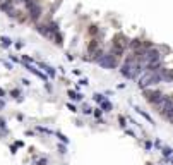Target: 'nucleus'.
Returning <instances> with one entry per match:
<instances>
[{
    "instance_id": "obj_3",
    "label": "nucleus",
    "mask_w": 173,
    "mask_h": 165,
    "mask_svg": "<svg viewBox=\"0 0 173 165\" xmlns=\"http://www.w3.org/2000/svg\"><path fill=\"white\" fill-rule=\"evenodd\" d=\"M96 62L105 69H115L118 65V60H117L115 53H100V57H96Z\"/></svg>"
},
{
    "instance_id": "obj_2",
    "label": "nucleus",
    "mask_w": 173,
    "mask_h": 165,
    "mask_svg": "<svg viewBox=\"0 0 173 165\" xmlns=\"http://www.w3.org/2000/svg\"><path fill=\"white\" fill-rule=\"evenodd\" d=\"M154 108L168 121H173V96H166L163 95L156 103H154Z\"/></svg>"
},
{
    "instance_id": "obj_4",
    "label": "nucleus",
    "mask_w": 173,
    "mask_h": 165,
    "mask_svg": "<svg viewBox=\"0 0 173 165\" xmlns=\"http://www.w3.org/2000/svg\"><path fill=\"white\" fill-rule=\"evenodd\" d=\"M127 45H129V40L124 36V34H117L115 38H113V45H112V50H113V53L117 55V57H120L124 52H125V48H127Z\"/></svg>"
},
{
    "instance_id": "obj_11",
    "label": "nucleus",
    "mask_w": 173,
    "mask_h": 165,
    "mask_svg": "<svg viewBox=\"0 0 173 165\" xmlns=\"http://www.w3.org/2000/svg\"><path fill=\"white\" fill-rule=\"evenodd\" d=\"M94 100H96V102H100V103H101V102H105V98H103L101 95H94Z\"/></svg>"
},
{
    "instance_id": "obj_6",
    "label": "nucleus",
    "mask_w": 173,
    "mask_h": 165,
    "mask_svg": "<svg viewBox=\"0 0 173 165\" xmlns=\"http://www.w3.org/2000/svg\"><path fill=\"white\" fill-rule=\"evenodd\" d=\"M88 53H89L91 57L100 55V41H98V40H91V43H89V46H88Z\"/></svg>"
},
{
    "instance_id": "obj_7",
    "label": "nucleus",
    "mask_w": 173,
    "mask_h": 165,
    "mask_svg": "<svg viewBox=\"0 0 173 165\" xmlns=\"http://www.w3.org/2000/svg\"><path fill=\"white\" fill-rule=\"evenodd\" d=\"M26 67H27V71H31V72H33V74H36V76H38V77H41V79H43V81H46V76H45V74H41V72H39V71H38V69H34V67H33V65H26Z\"/></svg>"
},
{
    "instance_id": "obj_8",
    "label": "nucleus",
    "mask_w": 173,
    "mask_h": 165,
    "mask_svg": "<svg viewBox=\"0 0 173 165\" xmlns=\"http://www.w3.org/2000/svg\"><path fill=\"white\" fill-rule=\"evenodd\" d=\"M101 108H103L105 112H110V108H112V103H110V102H101Z\"/></svg>"
},
{
    "instance_id": "obj_12",
    "label": "nucleus",
    "mask_w": 173,
    "mask_h": 165,
    "mask_svg": "<svg viewBox=\"0 0 173 165\" xmlns=\"http://www.w3.org/2000/svg\"><path fill=\"white\" fill-rule=\"evenodd\" d=\"M2 107H3V102H0V108H2Z\"/></svg>"
},
{
    "instance_id": "obj_1",
    "label": "nucleus",
    "mask_w": 173,
    "mask_h": 165,
    "mask_svg": "<svg viewBox=\"0 0 173 165\" xmlns=\"http://www.w3.org/2000/svg\"><path fill=\"white\" fill-rule=\"evenodd\" d=\"M163 81V69H154V71H144L139 77V88L148 90L149 86H154Z\"/></svg>"
},
{
    "instance_id": "obj_10",
    "label": "nucleus",
    "mask_w": 173,
    "mask_h": 165,
    "mask_svg": "<svg viewBox=\"0 0 173 165\" xmlns=\"http://www.w3.org/2000/svg\"><path fill=\"white\" fill-rule=\"evenodd\" d=\"M2 45H3V46H9V45H10V40H9V38H2Z\"/></svg>"
},
{
    "instance_id": "obj_5",
    "label": "nucleus",
    "mask_w": 173,
    "mask_h": 165,
    "mask_svg": "<svg viewBox=\"0 0 173 165\" xmlns=\"http://www.w3.org/2000/svg\"><path fill=\"white\" fill-rule=\"evenodd\" d=\"M144 95H146V100L154 107V103L163 96V93H160V91H151V90H144Z\"/></svg>"
},
{
    "instance_id": "obj_9",
    "label": "nucleus",
    "mask_w": 173,
    "mask_h": 165,
    "mask_svg": "<svg viewBox=\"0 0 173 165\" xmlns=\"http://www.w3.org/2000/svg\"><path fill=\"white\" fill-rule=\"evenodd\" d=\"M136 110H137V112H139V114H141V115H142V117H144L146 121H148V122H153V121H151V117H149V115H148V114L144 112V110H141V108H136Z\"/></svg>"
}]
</instances>
